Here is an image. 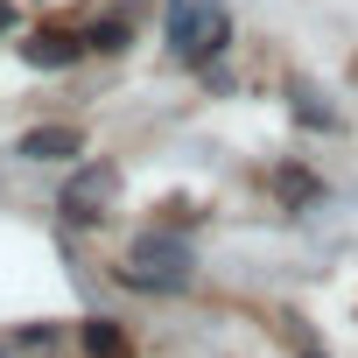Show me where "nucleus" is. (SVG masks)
<instances>
[{"mask_svg": "<svg viewBox=\"0 0 358 358\" xmlns=\"http://www.w3.org/2000/svg\"><path fill=\"white\" fill-rule=\"evenodd\" d=\"M162 36L183 64H211L232 43V15L225 0H162Z\"/></svg>", "mask_w": 358, "mask_h": 358, "instance_id": "nucleus-1", "label": "nucleus"}, {"mask_svg": "<svg viewBox=\"0 0 358 358\" xmlns=\"http://www.w3.org/2000/svg\"><path fill=\"white\" fill-rule=\"evenodd\" d=\"M274 197H281L288 211L309 204V197H316V176H309V169H274Z\"/></svg>", "mask_w": 358, "mask_h": 358, "instance_id": "nucleus-6", "label": "nucleus"}, {"mask_svg": "<svg viewBox=\"0 0 358 358\" xmlns=\"http://www.w3.org/2000/svg\"><path fill=\"white\" fill-rule=\"evenodd\" d=\"M113 190H120V176H113V162H92V169H78L71 183H64V197H57V211L71 218V225H92L106 204H113Z\"/></svg>", "mask_w": 358, "mask_h": 358, "instance_id": "nucleus-3", "label": "nucleus"}, {"mask_svg": "<svg viewBox=\"0 0 358 358\" xmlns=\"http://www.w3.org/2000/svg\"><path fill=\"white\" fill-rule=\"evenodd\" d=\"M190 267H197V253H190V239H176V232H148L134 253H127V281L134 288H183L190 281Z\"/></svg>", "mask_w": 358, "mask_h": 358, "instance_id": "nucleus-2", "label": "nucleus"}, {"mask_svg": "<svg viewBox=\"0 0 358 358\" xmlns=\"http://www.w3.org/2000/svg\"><path fill=\"white\" fill-rule=\"evenodd\" d=\"M85 351H92V358H127V337H120L106 316H92V323H85Z\"/></svg>", "mask_w": 358, "mask_h": 358, "instance_id": "nucleus-7", "label": "nucleus"}, {"mask_svg": "<svg viewBox=\"0 0 358 358\" xmlns=\"http://www.w3.org/2000/svg\"><path fill=\"white\" fill-rule=\"evenodd\" d=\"M78 50H85L78 36H64V29H50V36H29V50H22V57H29L36 71H64V64H78Z\"/></svg>", "mask_w": 358, "mask_h": 358, "instance_id": "nucleus-5", "label": "nucleus"}, {"mask_svg": "<svg viewBox=\"0 0 358 358\" xmlns=\"http://www.w3.org/2000/svg\"><path fill=\"white\" fill-rule=\"evenodd\" d=\"M15 155H29V162H71V155H85V134L78 127H36V134L15 141Z\"/></svg>", "mask_w": 358, "mask_h": 358, "instance_id": "nucleus-4", "label": "nucleus"}]
</instances>
